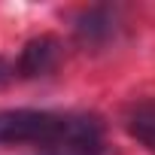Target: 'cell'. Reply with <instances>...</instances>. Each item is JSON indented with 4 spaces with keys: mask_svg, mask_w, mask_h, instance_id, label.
<instances>
[{
    "mask_svg": "<svg viewBox=\"0 0 155 155\" xmlns=\"http://www.w3.org/2000/svg\"><path fill=\"white\" fill-rule=\"evenodd\" d=\"M76 34H79V40H85V43H101V40H107V37L113 34V18H110V12H107V9H88V12L79 18V25H76Z\"/></svg>",
    "mask_w": 155,
    "mask_h": 155,
    "instance_id": "277c9868",
    "label": "cell"
},
{
    "mask_svg": "<svg viewBox=\"0 0 155 155\" xmlns=\"http://www.w3.org/2000/svg\"><path fill=\"white\" fill-rule=\"evenodd\" d=\"M125 128L128 134L155 155V101H140L125 113Z\"/></svg>",
    "mask_w": 155,
    "mask_h": 155,
    "instance_id": "3957f363",
    "label": "cell"
},
{
    "mask_svg": "<svg viewBox=\"0 0 155 155\" xmlns=\"http://www.w3.org/2000/svg\"><path fill=\"white\" fill-rule=\"evenodd\" d=\"M61 58V43L55 37H37L31 40L21 55H18V64H15V73L25 76V79H34V76H46L49 70H55Z\"/></svg>",
    "mask_w": 155,
    "mask_h": 155,
    "instance_id": "7a4b0ae2",
    "label": "cell"
},
{
    "mask_svg": "<svg viewBox=\"0 0 155 155\" xmlns=\"http://www.w3.org/2000/svg\"><path fill=\"white\" fill-rule=\"evenodd\" d=\"M97 119L91 116H58L46 110H3L0 113V146H67L82 131H88Z\"/></svg>",
    "mask_w": 155,
    "mask_h": 155,
    "instance_id": "6da1fadb",
    "label": "cell"
}]
</instances>
